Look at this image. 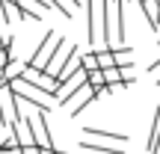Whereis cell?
Listing matches in <instances>:
<instances>
[{
    "instance_id": "9c48e42d",
    "label": "cell",
    "mask_w": 160,
    "mask_h": 154,
    "mask_svg": "<svg viewBox=\"0 0 160 154\" xmlns=\"http://www.w3.org/2000/svg\"><path fill=\"white\" fill-rule=\"evenodd\" d=\"M137 3L142 6L148 27H151V30H157V27H160V0H137Z\"/></svg>"
},
{
    "instance_id": "7c38bea8",
    "label": "cell",
    "mask_w": 160,
    "mask_h": 154,
    "mask_svg": "<svg viewBox=\"0 0 160 154\" xmlns=\"http://www.w3.org/2000/svg\"><path fill=\"white\" fill-rule=\"evenodd\" d=\"M86 86H89L92 92H95V89H101V86H107V83H104V74H101V68H92V71H86Z\"/></svg>"
},
{
    "instance_id": "8fae6325",
    "label": "cell",
    "mask_w": 160,
    "mask_h": 154,
    "mask_svg": "<svg viewBox=\"0 0 160 154\" xmlns=\"http://www.w3.org/2000/svg\"><path fill=\"white\" fill-rule=\"evenodd\" d=\"M131 47H113V59H116V65H133V57H131Z\"/></svg>"
},
{
    "instance_id": "6da1fadb",
    "label": "cell",
    "mask_w": 160,
    "mask_h": 154,
    "mask_svg": "<svg viewBox=\"0 0 160 154\" xmlns=\"http://www.w3.org/2000/svg\"><path fill=\"white\" fill-rule=\"evenodd\" d=\"M9 86H12V92H15L18 101L33 104L36 110H48V113H51V110L57 107V98H53V92L45 89V86H33V83H27V80H21V77H15Z\"/></svg>"
},
{
    "instance_id": "4fadbf2b",
    "label": "cell",
    "mask_w": 160,
    "mask_h": 154,
    "mask_svg": "<svg viewBox=\"0 0 160 154\" xmlns=\"http://www.w3.org/2000/svg\"><path fill=\"white\" fill-rule=\"evenodd\" d=\"M18 151L21 154H42V148L36 142H24V145H18Z\"/></svg>"
},
{
    "instance_id": "9a60e30c",
    "label": "cell",
    "mask_w": 160,
    "mask_h": 154,
    "mask_svg": "<svg viewBox=\"0 0 160 154\" xmlns=\"http://www.w3.org/2000/svg\"><path fill=\"white\" fill-rule=\"evenodd\" d=\"M0 127H3V119H0Z\"/></svg>"
},
{
    "instance_id": "8992f818",
    "label": "cell",
    "mask_w": 160,
    "mask_h": 154,
    "mask_svg": "<svg viewBox=\"0 0 160 154\" xmlns=\"http://www.w3.org/2000/svg\"><path fill=\"white\" fill-rule=\"evenodd\" d=\"M71 101H74V107H71V116H80V113H83V107H89V104L95 101V92H92L89 86L83 83L80 89H74V92H71V98H68L65 104H71ZM65 104H62V107H65Z\"/></svg>"
},
{
    "instance_id": "ba28073f",
    "label": "cell",
    "mask_w": 160,
    "mask_h": 154,
    "mask_svg": "<svg viewBox=\"0 0 160 154\" xmlns=\"http://www.w3.org/2000/svg\"><path fill=\"white\" fill-rule=\"evenodd\" d=\"M80 148L86 154H125V148H119L116 142H92V139H80Z\"/></svg>"
},
{
    "instance_id": "3957f363",
    "label": "cell",
    "mask_w": 160,
    "mask_h": 154,
    "mask_svg": "<svg viewBox=\"0 0 160 154\" xmlns=\"http://www.w3.org/2000/svg\"><path fill=\"white\" fill-rule=\"evenodd\" d=\"M59 39L62 36H57V30H48L45 33V39H42V45L33 51V57L27 59V65H33V68H45V62L51 59V53H53V47L59 45Z\"/></svg>"
},
{
    "instance_id": "52a82bcc",
    "label": "cell",
    "mask_w": 160,
    "mask_h": 154,
    "mask_svg": "<svg viewBox=\"0 0 160 154\" xmlns=\"http://www.w3.org/2000/svg\"><path fill=\"white\" fill-rule=\"evenodd\" d=\"M83 137H95V139H104V142H116V145H125V142H128V133H119V131H104V127H92V125H86V127H83Z\"/></svg>"
},
{
    "instance_id": "5bb4252c",
    "label": "cell",
    "mask_w": 160,
    "mask_h": 154,
    "mask_svg": "<svg viewBox=\"0 0 160 154\" xmlns=\"http://www.w3.org/2000/svg\"><path fill=\"white\" fill-rule=\"evenodd\" d=\"M148 74L154 77V83L160 80V59H157V62H151V68H148Z\"/></svg>"
},
{
    "instance_id": "5b68a950",
    "label": "cell",
    "mask_w": 160,
    "mask_h": 154,
    "mask_svg": "<svg viewBox=\"0 0 160 154\" xmlns=\"http://www.w3.org/2000/svg\"><path fill=\"white\" fill-rule=\"evenodd\" d=\"M71 47H74V45H65V39H59V45L53 47L51 59H48V62H45V68H42V71H48V74H57V71L62 68V62H65V59H68Z\"/></svg>"
},
{
    "instance_id": "7a4b0ae2",
    "label": "cell",
    "mask_w": 160,
    "mask_h": 154,
    "mask_svg": "<svg viewBox=\"0 0 160 154\" xmlns=\"http://www.w3.org/2000/svg\"><path fill=\"white\" fill-rule=\"evenodd\" d=\"M27 127H30L33 142L42 151H53V139H51V131H48V110H36V116H27Z\"/></svg>"
},
{
    "instance_id": "30bf717a",
    "label": "cell",
    "mask_w": 160,
    "mask_h": 154,
    "mask_svg": "<svg viewBox=\"0 0 160 154\" xmlns=\"http://www.w3.org/2000/svg\"><path fill=\"white\" fill-rule=\"evenodd\" d=\"M157 145H160V107L154 110V119H151V133H148V142H145V151L157 154Z\"/></svg>"
},
{
    "instance_id": "277c9868",
    "label": "cell",
    "mask_w": 160,
    "mask_h": 154,
    "mask_svg": "<svg viewBox=\"0 0 160 154\" xmlns=\"http://www.w3.org/2000/svg\"><path fill=\"white\" fill-rule=\"evenodd\" d=\"M18 116H21L18 113V98H15V92H12V86L3 83L0 86V119H3V125H9Z\"/></svg>"
}]
</instances>
